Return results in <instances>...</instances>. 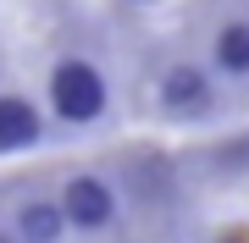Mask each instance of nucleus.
Listing matches in <instances>:
<instances>
[{
	"mask_svg": "<svg viewBox=\"0 0 249 243\" xmlns=\"http://www.w3.org/2000/svg\"><path fill=\"white\" fill-rule=\"evenodd\" d=\"M50 105H55V116H61L67 127L100 122V116H106V105H111L100 66H94V61H78V55L55 61V72H50Z\"/></svg>",
	"mask_w": 249,
	"mask_h": 243,
	"instance_id": "nucleus-1",
	"label": "nucleus"
},
{
	"mask_svg": "<svg viewBox=\"0 0 249 243\" xmlns=\"http://www.w3.org/2000/svg\"><path fill=\"white\" fill-rule=\"evenodd\" d=\"M61 216L67 227H78V232H100V227H111L116 221V194H111V182L106 177H94V171H83V177H72L67 188H61Z\"/></svg>",
	"mask_w": 249,
	"mask_h": 243,
	"instance_id": "nucleus-2",
	"label": "nucleus"
},
{
	"mask_svg": "<svg viewBox=\"0 0 249 243\" xmlns=\"http://www.w3.org/2000/svg\"><path fill=\"white\" fill-rule=\"evenodd\" d=\"M39 133H45V127H39L34 99H22V94H0V155L34 149Z\"/></svg>",
	"mask_w": 249,
	"mask_h": 243,
	"instance_id": "nucleus-3",
	"label": "nucleus"
},
{
	"mask_svg": "<svg viewBox=\"0 0 249 243\" xmlns=\"http://www.w3.org/2000/svg\"><path fill=\"white\" fill-rule=\"evenodd\" d=\"M205 99H211V78L199 66H172L160 78V105L166 111H199Z\"/></svg>",
	"mask_w": 249,
	"mask_h": 243,
	"instance_id": "nucleus-4",
	"label": "nucleus"
},
{
	"mask_svg": "<svg viewBox=\"0 0 249 243\" xmlns=\"http://www.w3.org/2000/svg\"><path fill=\"white\" fill-rule=\"evenodd\" d=\"M61 232H67L61 205H50V199H28V205H17V243H55Z\"/></svg>",
	"mask_w": 249,
	"mask_h": 243,
	"instance_id": "nucleus-5",
	"label": "nucleus"
},
{
	"mask_svg": "<svg viewBox=\"0 0 249 243\" xmlns=\"http://www.w3.org/2000/svg\"><path fill=\"white\" fill-rule=\"evenodd\" d=\"M216 66L232 78L249 72V22H227L222 33H216Z\"/></svg>",
	"mask_w": 249,
	"mask_h": 243,
	"instance_id": "nucleus-6",
	"label": "nucleus"
},
{
	"mask_svg": "<svg viewBox=\"0 0 249 243\" xmlns=\"http://www.w3.org/2000/svg\"><path fill=\"white\" fill-rule=\"evenodd\" d=\"M0 243H17V238H6V232H0Z\"/></svg>",
	"mask_w": 249,
	"mask_h": 243,
	"instance_id": "nucleus-7",
	"label": "nucleus"
}]
</instances>
